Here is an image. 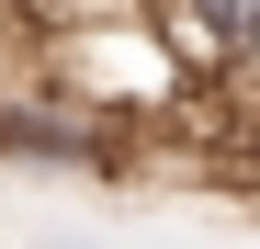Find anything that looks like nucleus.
<instances>
[{
	"instance_id": "f257e3e1",
	"label": "nucleus",
	"mask_w": 260,
	"mask_h": 249,
	"mask_svg": "<svg viewBox=\"0 0 260 249\" xmlns=\"http://www.w3.org/2000/svg\"><path fill=\"white\" fill-rule=\"evenodd\" d=\"M0 159H23V170H113L124 136L79 102H0Z\"/></svg>"
}]
</instances>
